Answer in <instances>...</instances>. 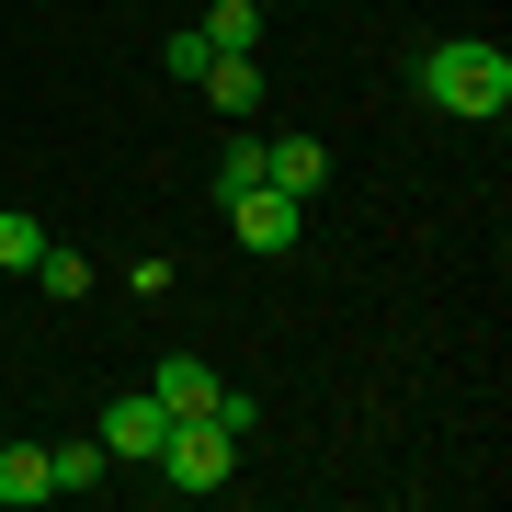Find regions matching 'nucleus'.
Listing matches in <instances>:
<instances>
[{"label": "nucleus", "mask_w": 512, "mask_h": 512, "mask_svg": "<svg viewBox=\"0 0 512 512\" xmlns=\"http://www.w3.org/2000/svg\"><path fill=\"white\" fill-rule=\"evenodd\" d=\"M205 57H217V46H205V23H183V35H171V46H160V69H171V80H194V69H205Z\"/></svg>", "instance_id": "obj_15"}, {"label": "nucleus", "mask_w": 512, "mask_h": 512, "mask_svg": "<svg viewBox=\"0 0 512 512\" xmlns=\"http://www.w3.org/2000/svg\"><path fill=\"white\" fill-rule=\"evenodd\" d=\"M217 205H228L239 251H262V262H274V251H296V228H308V205H296V194H274V183H251V194H217Z\"/></svg>", "instance_id": "obj_3"}, {"label": "nucleus", "mask_w": 512, "mask_h": 512, "mask_svg": "<svg viewBox=\"0 0 512 512\" xmlns=\"http://www.w3.org/2000/svg\"><path fill=\"white\" fill-rule=\"evenodd\" d=\"M262 183V126H228L217 137V194H251Z\"/></svg>", "instance_id": "obj_10"}, {"label": "nucleus", "mask_w": 512, "mask_h": 512, "mask_svg": "<svg viewBox=\"0 0 512 512\" xmlns=\"http://www.w3.org/2000/svg\"><path fill=\"white\" fill-rule=\"evenodd\" d=\"M92 444H103L114 467H160V444H171V410L148 399V387H126V399L103 410V433H92Z\"/></svg>", "instance_id": "obj_4"}, {"label": "nucleus", "mask_w": 512, "mask_h": 512, "mask_svg": "<svg viewBox=\"0 0 512 512\" xmlns=\"http://www.w3.org/2000/svg\"><path fill=\"white\" fill-rule=\"evenodd\" d=\"M35 285H46V296H92V262H80V251H57V239H46V251H35Z\"/></svg>", "instance_id": "obj_12"}, {"label": "nucleus", "mask_w": 512, "mask_h": 512, "mask_svg": "<svg viewBox=\"0 0 512 512\" xmlns=\"http://www.w3.org/2000/svg\"><path fill=\"white\" fill-rule=\"evenodd\" d=\"M148 399H160L171 421H205V410H217V365H205V353H171V365L148 376Z\"/></svg>", "instance_id": "obj_7"}, {"label": "nucleus", "mask_w": 512, "mask_h": 512, "mask_svg": "<svg viewBox=\"0 0 512 512\" xmlns=\"http://www.w3.org/2000/svg\"><path fill=\"white\" fill-rule=\"evenodd\" d=\"M228 467H239V433H217V421H171V444H160V478H171V490H228Z\"/></svg>", "instance_id": "obj_2"}, {"label": "nucleus", "mask_w": 512, "mask_h": 512, "mask_svg": "<svg viewBox=\"0 0 512 512\" xmlns=\"http://www.w3.org/2000/svg\"><path fill=\"white\" fill-rule=\"evenodd\" d=\"M421 103H433V114H467V126H490V114H512V57H501L490 35L421 46Z\"/></svg>", "instance_id": "obj_1"}, {"label": "nucleus", "mask_w": 512, "mask_h": 512, "mask_svg": "<svg viewBox=\"0 0 512 512\" xmlns=\"http://www.w3.org/2000/svg\"><path fill=\"white\" fill-rule=\"evenodd\" d=\"M205 421H217V433H239V444H251V433H262V399H251V387H217V410H205Z\"/></svg>", "instance_id": "obj_14"}, {"label": "nucleus", "mask_w": 512, "mask_h": 512, "mask_svg": "<svg viewBox=\"0 0 512 512\" xmlns=\"http://www.w3.org/2000/svg\"><path fill=\"white\" fill-rule=\"evenodd\" d=\"M35 251H46V228L23 205H0V274H35Z\"/></svg>", "instance_id": "obj_11"}, {"label": "nucleus", "mask_w": 512, "mask_h": 512, "mask_svg": "<svg viewBox=\"0 0 512 512\" xmlns=\"http://www.w3.org/2000/svg\"><path fill=\"white\" fill-rule=\"evenodd\" d=\"M194 92H205V114L251 126V114H262V69H251V46H217V57L194 69Z\"/></svg>", "instance_id": "obj_5"}, {"label": "nucleus", "mask_w": 512, "mask_h": 512, "mask_svg": "<svg viewBox=\"0 0 512 512\" xmlns=\"http://www.w3.org/2000/svg\"><path fill=\"white\" fill-rule=\"evenodd\" d=\"M205 46H262V12L251 0H217V12H205Z\"/></svg>", "instance_id": "obj_13"}, {"label": "nucleus", "mask_w": 512, "mask_h": 512, "mask_svg": "<svg viewBox=\"0 0 512 512\" xmlns=\"http://www.w3.org/2000/svg\"><path fill=\"white\" fill-rule=\"evenodd\" d=\"M262 183H274V194H296V205H308V194L330 183V148H319V137H262Z\"/></svg>", "instance_id": "obj_6"}, {"label": "nucleus", "mask_w": 512, "mask_h": 512, "mask_svg": "<svg viewBox=\"0 0 512 512\" xmlns=\"http://www.w3.org/2000/svg\"><path fill=\"white\" fill-rule=\"evenodd\" d=\"M23 501H57L46 444H0V512H23Z\"/></svg>", "instance_id": "obj_8"}, {"label": "nucleus", "mask_w": 512, "mask_h": 512, "mask_svg": "<svg viewBox=\"0 0 512 512\" xmlns=\"http://www.w3.org/2000/svg\"><path fill=\"white\" fill-rule=\"evenodd\" d=\"M46 478H57V490H103V478H114V456L80 433V444H46Z\"/></svg>", "instance_id": "obj_9"}, {"label": "nucleus", "mask_w": 512, "mask_h": 512, "mask_svg": "<svg viewBox=\"0 0 512 512\" xmlns=\"http://www.w3.org/2000/svg\"><path fill=\"white\" fill-rule=\"evenodd\" d=\"M251 12H285V0H251Z\"/></svg>", "instance_id": "obj_16"}]
</instances>
